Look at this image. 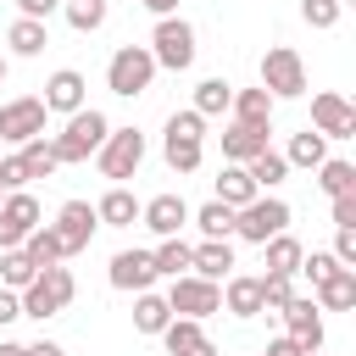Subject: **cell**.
Returning <instances> with one entry per match:
<instances>
[{"instance_id":"7c38bea8","label":"cell","mask_w":356,"mask_h":356,"mask_svg":"<svg viewBox=\"0 0 356 356\" xmlns=\"http://www.w3.org/2000/svg\"><path fill=\"white\" fill-rule=\"evenodd\" d=\"M95 206L89 200H67L61 211H56V222H50V234L61 239V256H78V250H89V239H95Z\"/></svg>"},{"instance_id":"2e32d148","label":"cell","mask_w":356,"mask_h":356,"mask_svg":"<svg viewBox=\"0 0 356 356\" xmlns=\"http://www.w3.org/2000/svg\"><path fill=\"white\" fill-rule=\"evenodd\" d=\"M278 317H284V334H289L306 356H317V350H323V312H317V300H312V295H295Z\"/></svg>"},{"instance_id":"83f0119b","label":"cell","mask_w":356,"mask_h":356,"mask_svg":"<svg viewBox=\"0 0 356 356\" xmlns=\"http://www.w3.org/2000/svg\"><path fill=\"white\" fill-rule=\"evenodd\" d=\"M172 323V306H167V295H156V289H139L134 295V328L139 334H161Z\"/></svg>"},{"instance_id":"b9f144b4","label":"cell","mask_w":356,"mask_h":356,"mask_svg":"<svg viewBox=\"0 0 356 356\" xmlns=\"http://www.w3.org/2000/svg\"><path fill=\"white\" fill-rule=\"evenodd\" d=\"M339 267H356V228H334V250H328Z\"/></svg>"},{"instance_id":"44dd1931","label":"cell","mask_w":356,"mask_h":356,"mask_svg":"<svg viewBox=\"0 0 356 356\" xmlns=\"http://www.w3.org/2000/svg\"><path fill=\"white\" fill-rule=\"evenodd\" d=\"M95 222H100V228H134V222H139V200H134V189L111 184V189L95 200Z\"/></svg>"},{"instance_id":"816d5d0a","label":"cell","mask_w":356,"mask_h":356,"mask_svg":"<svg viewBox=\"0 0 356 356\" xmlns=\"http://www.w3.org/2000/svg\"><path fill=\"white\" fill-rule=\"evenodd\" d=\"M189 356H217V345H211V339H200V345H195Z\"/></svg>"},{"instance_id":"1f68e13d","label":"cell","mask_w":356,"mask_h":356,"mask_svg":"<svg viewBox=\"0 0 356 356\" xmlns=\"http://www.w3.org/2000/svg\"><path fill=\"white\" fill-rule=\"evenodd\" d=\"M33 278H39V267H33V256H28L22 245H17V250H0V289H17V295H22Z\"/></svg>"},{"instance_id":"ee69618b","label":"cell","mask_w":356,"mask_h":356,"mask_svg":"<svg viewBox=\"0 0 356 356\" xmlns=\"http://www.w3.org/2000/svg\"><path fill=\"white\" fill-rule=\"evenodd\" d=\"M61 11V0H17V17H28V22H50Z\"/></svg>"},{"instance_id":"ac0fdd59","label":"cell","mask_w":356,"mask_h":356,"mask_svg":"<svg viewBox=\"0 0 356 356\" xmlns=\"http://www.w3.org/2000/svg\"><path fill=\"white\" fill-rule=\"evenodd\" d=\"M234 267H239V261H234V245H228V239H200V245H189V273H195V278L222 284Z\"/></svg>"},{"instance_id":"9c48e42d","label":"cell","mask_w":356,"mask_h":356,"mask_svg":"<svg viewBox=\"0 0 356 356\" xmlns=\"http://www.w3.org/2000/svg\"><path fill=\"white\" fill-rule=\"evenodd\" d=\"M167 306H172V317H195V323H206L211 312H222V284L184 273V278L167 284Z\"/></svg>"},{"instance_id":"30bf717a","label":"cell","mask_w":356,"mask_h":356,"mask_svg":"<svg viewBox=\"0 0 356 356\" xmlns=\"http://www.w3.org/2000/svg\"><path fill=\"white\" fill-rule=\"evenodd\" d=\"M44 100L39 95H17V100H6L0 106V145H28V139H44Z\"/></svg>"},{"instance_id":"5bb4252c","label":"cell","mask_w":356,"mask_h":356,"mask_svg":"<svg viewBox=\"0 0 356 356\" xmlns=\"http://www.w3.org/2000/svg\"><path fill=\"white\" fill-rule=\"evenodd\" d=\"M44 111H56V117H72V111H83L89 106V83H83V72L78 67H56L50 78H44Z\"/></svg>"},{"instance_id":"d6986e66","label":"cell","mask_w":356,"mask_h":356,"mask_svg":"<svg viewBox=\"0 0 356 356\" xmlns=\"http://www.w3.org/2000/svg\"><path fill=\"white\" fill-rule=\"evenodd\" d=\"M267 139H273V128L228 122V128H222V161H228V167H245L250 156H261V150H267Z\"/></svg>"},{"instance_id":"277c9868","label":"cell","mask_w":356,"mask_h":356,"mask_svg":"<svg viewBox=\"0 0 356 356\" xmlns=\"http://www.w3.org/2000/svg\"><path fill=\"white\" fill-rule=\"evenodd\" d=\"M106 134H111L106 111L83 106V111H72V117H67V128L50 139V150H56V161H61V167H72V161H89V156L106 145Z\"/></svg>"},{"instance_id":"f1b7e54d","label":"cell","mask_w":356,"mask_h":356,"mask_svg":"<svg viewBox=\"0 0 356 356\" xmlns=\"http://www.w3.org/2000/svg\"><path fill=\"white\" fill-rule=\"evenodd\" d=\"M217 200H222L228 211L250 206V200H256V184H250V172H245V167H228V161H222V172H217Z\"/></svg>"},{"instance_id":"7dc6e473","label":"cell","mask_w":356,"mask_h":356,"mask_svg":"<svg viewBox=\"0 0 356 356\" xmlns=\"http://www.w3.org/2000/svg\"><path fill=\"white\" fill-rule=\"evenodd\" d=\"M261 356H306V350H300L289 334H278V339H267V350H261Z\"/></svg>"},{"instance_id":"60d3db41","label":"cell","mask_w":356,"mask_h":356,"mask_svg":"<svg viewBox=\"0 0 356 356\" xmlns=\"http://www.w3.org/2000/svg\"><path fill=\"white\" fill-rule=\"evenodd\" d=\"M334 267H339V261H334V256H328V250H312V256H300V273H306V278H312V289H317V284H323V278H328V273H334Z\"/></svg>"},{"instance_id":"bcb514c9","label":"cell","mask_w":356,"mask_h":356,"mask_svg":"<svg viewBox=\"0 0 356 356\" xmlns=\"http://www.w3.org/2000/svg\"><path fill=\"white\" fill-rule=\"evenodd\" d=\"M17 317H22V295H17V289H0V328L17 323Z\"/></svg>"},{"instance_id":"52a82bcc","label":"cell","mask_w":356,"mask_h":356,"mask_svg":"<svg viewBox=\"0 0 356 356\" xmlns=\"http://www.w3.org/2000/svg\"><path fill=\"white\" fill-rule=\"evenodd\" d=\"M234 234H239L245 245H267L273 234H289V200H278V195H256L250 206L234 211Z\"/></svg>"},{"instance_id":"4fadbf2b","label":"cell","mask_w":356,"mask_h":356,"mask_svg":"<svg viewBox=\"0 0 356 356\" xmlns=\"http://www.w3.org/2000/svg\"><path fill=\"white\" fill-rule=\"evenodd\" d=\"M39 217H44V211H39V200H33L28 189L6 195V200H0V250H17V245L39 228Z\"/></svg>"},{"instance_id":"f546056e","label":"cell","mask_w":356,"mask_h":356,"mask_svg":"<svg viewBox=\"0 0 356 356\" xmlns=\"http://www.w3.org/2000/svg\"><path fill=\"white\" fill-rule=\"evenodd\" d=\"M61 17H67L72 33H100L106 17H111V6L106 0H61Z\"/></svg>"},{"instance_id":"3957f363","label":"cell","mask_w":356,"mask_h":356,"mask_svg":"<svg viewBox=\"0 0 356 356\" xmlns=\"http://www.w3.org/2000/svg\"><path fill=\"white\" fill-rule=\"evenodd\" d=\"M72 295H78V278H72V267H39V278L22 289V317H33V323H50V317H61L67 306H72Z\"/></svg>"},{"instance_id":"e575fe53","label":"cell","mask_w":356,"mask_h":356,"mask_svg":"<svg viewBox=\"0 0 356 356\" xmlns=\"http://www.w3.org/2000/svg\"><path fill=\"white\" fill-rule=\"evenodd\" d=\"M17 161H22V172H28V184L33 178H50L61 161H56V150H50V139H28L22 150H17Z\"/></svg>"},{"instance_id":"ffe728a7","label":"cell","mask_w":356,"mask_h":356,"mask_svg":"<svg viewBox=\"0 0 356 356\" xmlns=\"http://www.w3.org/2000/svg\"><path fill=\"white\" fill-rule=\"evenodd\" d=\"M317 312H356V267H334L317 289H312Z\"/></svg>"},{"instance_id":"8992f818","label":"cell","mask_w":356,"mask_h":356,"mask_svg":"<svg viewBox=\"0 0 356 356\" xmlns=\"http://www.w3.org/2000/svg\"><path fill=\"white\" fill-rule=\"evenodd\" d=\"M150 83H156V61H150L145 44H122V50H111V61H106V89H111V95L134 100V95H145Z\"/></svg>"},{"instance_id":"11a10c76","label":"cell","mask_w":356,"mask_h":356,"mask_svg":"<svg viewBox=\"0 0 356 356\" xmlns=\"http://www.w3.org/2000/svg\"><path fill=\"white\" fill-rule=\"evenodd\" d=\"M0 156H6V145H0Z\"/></svg>"},{"instance_id":"5b68a950","label":"cell","mask_w":356,"mask_h":356,"mask_svg":"<svg viewBox=\"0 0 356 356\" xmlns=\"http://www.w3.org/2000/svg\"><path fill=\"white\" fill-rule=\"evenodd\" d=\"M261 89L273 100H300L306 95V61L295 44H267L261 50Z\"/></svg>"},{"instance_id":"836d02e7","label":"cell","mask_w":356,"mask_h":356,"mask_svg":"<svg viewBox=\"0 0 356 356\" xmlns=\"http://www.w3.org/2000/svg\"><path fill=\"white\" fill-rule=\"evenodd\" d=\"M156 339L167 345V356H189V350H195V345L206 339V328H200L195 317H172V323H167V328H161Z\"/></svg>"},{"instance_id":"7a4b0ae2","label":"cell","mask_w":356,"mask_h":356,"mask_svg":"<svg viewBox=\"0 0 356 356\" xmlns=\"http://www.w3.org/2000/svg\"><path fill=\"white\" fill-rule=\"evenodd\" d=\"M145 50H150L156 72H189L195 56H200V44H195V22H189V17H156Z\"/></svg>"},{"instance_id":"8fae6325","label":"cell","mask_w":356,"mask_h":356,"mask_svg":"<svg viewBox=\"0 0 356 356\" xmlns=\"http://www.w3.org/2000/svg\"><path fill=\"white\" fill-rule=\"evenodd\" d=\"M139 222L156 234V239H178L184 228H189V200L184 195H150V200H139Z\"/></svg>"},{"instance_id":"ba28073f","label":"cell","mask_w":356,"mask_h":356,"mask_svg":"<svg viewBox=\"0 0 356 356\" xmlns=\"http://www.w3.org/2000/svg\"><path fill=\"white\" fill-rule=\"evenodd\" d=\"M139 161H145V134H139V128H111L106 145L95 150V167H100V178H111V184L134 178Z\"/></svg>"},{"instance_id":"db71d44e","label":"cell","mask_w":356,"mask_h":356,"mask_svg":"<svg viewBox=\"0 0 356 356\" xmlns=\"http://www.w3.org/2000/svg\"><path fill=\"white\" fill-rule=\"evenodd\" d=\"M0 200H6V189H0Z\"/></svg>"},{"instance_id":"9a60e30c","label":"cell","mask_w":356,"mask_h":356,"mask_svg":"<svg viewBox=\"0 0 356 356\" xmlns=\"http://www.w3.org/2000/svg\"><path fill=\"white\" fill-rule=\"evenodd\" d=\"M312 128L323 139H356V106L345 95L323 89V95H312Z\"/></svg>"},{"instance_id":"484cf974","label":"cell","mask_w":356,"mask_h":356,"mask_svg":"<svg viewBox=\"0 0 356 356\" xmlns=\"http://www.w3.org/2000/svg\"><path fill=\"white\" fill-rule=\"evenodd\" d=\"M6 44H11V56L33 61V56H44V44H50V28H44V22H28V17H17V22L6 28Z\"/></svg>"},{"instance_id":"74e56055","label":"cell","mask_w":356,"mask_h":356,"mask_svg":"<svg viewBox=\"0 0 356 356\" xmlns=\"http://www.w3.org/2000/svg\"><path fill=\"white\" fill-rule=\"evenodd\" d=\"M22 250L33 256V267H56V261H67V256H61V239L50 234V222H39V228L22 239Z\"/></svg>"},{"instance_id":"7402d4cb","label":"cell","mask_w":356,"mask_h":356,"mask_svg":"<svg viewBox=\"0 0 356 356\" xmlns=\"http://www.w3.org/2000/svg\"><path fill=\"white\" fill-rule=\"evenodd\" d=\"M273 95L256 83V89H234V100H228V111H234V122H245V128H273Z\"/></svg>"},{"instance_id":"f907efd6","label":"cell","mask_w":356,"mask_h":356,"mask_svg":"<svg viewBox=\"0 0 356 356\" xmlns=\"http://www.w3.org/2000/svg\"><path fill=\"white\" fill-rule=\"evenodd\" d=\"M0 356H28V345H17V339H0Z\"/></svg>"},{"instance_id":"d4e9b609","label":"cell","mask_w":356,"mask_h":356,"mask_svg":"<svg viewBox=\"0 0 356 356\" xmlns=\"http://www.w3.org/2000/svg\"><path fill=\"white\" fill-rule=\"evenodd\" d=\"M245 172H250V184H256V195H273L284 178H289V161H284V150H261V156H250L245 161Z\"/></svg>"},{"instance_id":"681fc988","label":"cell","mask_w":356,"mask_h":356,"mask_svg":"<svg viewBox=\"0 0 356 356\" xmlns=\"http://www.w3.org/2000/svg\"><path fill=\"white\" fill-rule=\"evenodd\" d=\"M28 356H67L56 339H39V345H28Z\"/></svg>"},{"instance_id":"d6a6232c","label":"cell","mask_w":356,"mask_h":356,"mask_svg":"<svg viewBox=\"0 0 356 356\" xmlns=\"http://www.w3.org/2000/svg\"><path fill=\"white\" fill-rule=\"evenodd\" d=\"M317 189H323L328 200H339V195H356V167H350V161H339V156H328V161L317 167Z\"/></svg>"},{"instance_id":"cb8c5ba5","label":"cell","mask_w":356,"mask_h":356,"mask_svg":"<svg viewBox=\"0 0 356 356\" xmlns=\"http://www.w3.org/2000/svg\"><path fill=\"white\" fill-rule=\"evenodd\" d=\"M261 256H267V273H273V278H295V273H300L306 245H300L295 234H273V239L261 245Z\"/></svg>"},{"instance_id":"e0dca14e","label":"cell","mask_w":356,"mask_h":356,"mask_svg":"<svg viewBox=\"0 0 356 356\" xmlns=\"http://www.w3.org/2000/svg\"><path fill=\"white\" fill-rule=\"evenodd\" d=\"M106 284L111 289H122V295H139V289H150L156 284V261H150V250H117L111 256V267H106Z\"/></svg>"},{"instance_id":"c3c4849f","label":"cell","mask_w":356,"mask_h":356,"mask_svg":"<svg viewBox=\"0 0 356 356\" xmlns=\"http://www.w3.org/2000/svg\"><path fill=\"white\" fill-rule=\"evenodd\" d=\"M150 17H178V0H139Z\"/></svg>"},{"instance_id":"6da1fadb","label":"cell","mask_w":356,"mask_h":356,"mask_svg":"<svg viewBox=\"0 0 356 356\" xmlns=\"http://www.w3.org/2000/svg\"><path fill=\"white\" fill-rule=\"evenodd\" d=\"M161 156H167V167L178 172V178H189L200 161H206V117L200 111H172L167 117V128H161Z\"/></svg>"},{"instance_id":"f6af8a7d","label":"cell","mask_w":356,"mask_h":356,"mask_svg":"<svg viewBox=\"0 0 356 356\" xmlns=\"http://www.w3.org/2000/svg\"><path fill=\"white\" fill-rule=\"evenodd\" d=\"M328 217H334V228H356V195L328 200Z\"/></svg>"},{"instance_id":"603a6c76","label":"cell","mask_w":356,"mask_h":356,"mask_svg":"<svg viewBox=\"0 0 356 356\" xmlns=\"http://www.w3.org/2000/svg\"><path fill=\"white\" fill-rule=\"evenodd\" d=\"M222 312H234V317H256V312H261V278H250V273H228V278H222Z\"/></svg>"},{"instance_id":"8d00e7d4","label":"cell","mask_w":356,"mask_h":356,"mask_svg":"<svg viewBox=\"0 0 356 356\" xmlns=\"http://www.w3.org/2000/svg\"><path fill=\"white\" fill-rule=\"evenodd\" d=\"M150 261H156V278H184L189 273V245L184 239H161L150 250Z\"/></svg>"},{"instance_id":"f5cc1de1","label":"cell","mask_w":356,"mask_h":356,"mask_svg":"<svg viewBox=\"0 0 356 356\" xmlns=\"http://www.w3.org/2000/svg\"><path fill=\"white\" fill-rule=\"evenodd\" d=\"M0 83H6V56H0Z\"/></svg>"},{"instance_id":"ab89813d","label":"cell","mask_w":356,"mask_h":356,"mask_svg":"<svg viewBox=\"0 0 356 356\" xmlns=\"http://www.w3.org/2000/svg\"><path fill=\"white\" fill-rule=\"evenodd\" d=\"M295 300V278H273V273H261V312H284Z\"/></svg>"},{"instance_id":"f35d334b","label":"cell","mask_w":356,"mask_h":356,"mask_svg":"<svg viewBox=\"0 0 356 356\" xmlns=\"http://www.w3.org/2000/svg\"><path fill=\"white\" fill-rule=\"evenodd\" d=\"M345 0H300V22L306 28H339Z\"/></svg>"},{"instance_id":"7bdbcfd3","label":"cell","mask_w":356,"mask_h":356,"mask_svg":"<svg viewBox=\"0 0 356 356\" xmlns=\"http://www.w3.org/2000/svg\"><path fill=\"white\" fill-rule=\"evenodd\" d=\"M0 189H6V195L28 189V172H22V161H17V156H0Z\"/></svg>"},{"instance_id":"4dcf8cb0","label":"cell","mask_w":356,"mask_h":356,"mask_svg":"<svg viewBox=\"0 0 356 356\" xmlns=\"http://www.w3.org/2000/svg\"><path fill=\"white\" fill-rule=\"evenodd\" d=\"M228 100H234V83H228V78H200V83H195L189 111H200V117H222V111H228Z\"/></svg>"},{"instance_id":"4316f807","label":"cell","mask_w":356,"mask_h":356,"mask_svg":"<svg viewBox=\"0 0 356 356\" xmlns=\"http://www.w3.org/2000/svg\"><path fill=\"white\" fill-rule=\"evenodd\" d=\"M284 161H289V167H306V172H317V167L328 161V139H323L317 128H300V134L289 139V150H284Z\"/></svg>"},{"instance_id":"d590c367","label":"cell","mask_w":356,"mask_h":356,"mask_svg":"<svg viewBox=\"0 0 356 356\" xmlns=\"http://www.w3.org/2000/svg\"><path fill=\"white\" fill-rule=\"evenodd\" d=\"M189 222H195L206 239H228V234H234V211H228L222 200H206L200 211H189Z\"/></svg>"}]
</instances>
